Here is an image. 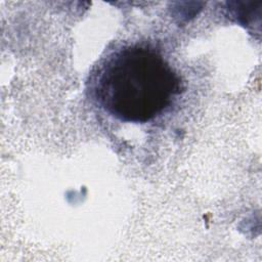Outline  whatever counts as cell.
Instances as JSON below:
<instances>
[{
	"label": "cell",
	"instance_id": "1",
	"mask_svg": "<svg viewBox=\"0 0 262 262\" xmlns=\"http://www.w3.org/2000/svg\"><path fill=\"white\" fill-rule=\"evenodd\" d=\"M181 89L180 77L159 52L134 45L107 60L97 81L96 96L117 119L145 123L161 114Z\"/></svg>",
	"mask_w": 262,
	"mask_h": 262
}]
</instances>
